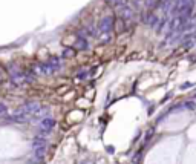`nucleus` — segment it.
Returning a JSON list of instances; mask_svg holds the SVG:
<instances>
[{
    "mask_svg": "<svg viewBox=\"0 0 196 164\" xmlns=\"http://www.w3.org/2000/svg\"><path fill=\"white\" fill-rule=\"evenodd\" d=\"M144 5L147 9H155L156 6H159V0H144Z\"/></svg>",
    "mask_w": 196,
    "mask_h": 164,
    "instance_id": "nucleus-6",
    "label": "nucleus"
},
{
    "mask_svg": "<svg viewBox=\"0 0 196 164\" xmlns=\"http://www.w3.org/2000/svg\"><path fill=\"white\" fill-rule=\"evenodd\" d=\"M113 26H115V19H113L112 16H106V17L100 22V31L109 32V31H112Z\"/></svg>",
    "mask_w": 196,
    "mask_h": 164,
    "instance_id": "nucleus-2",
    "label": "nucleus"
},
{
    "mask_svg": "<svg viewBox=\"0 0 196 164\" xmlns=\"http://www.w3.org/2000/svg\"><path fill=\"white\" fill-rule=\"evenodd\" d=\"M5 112H6V106L0 103V114H5Z\"/></svg>",
    "mask_w": 196,
    "mask_h": 164,
    "instance_id": "nucleus-9",
    "label": "nucleus"
},
{
    "mask_svg": "<svg viewBox=\"0 0 196 164\" xmlns=\"http://www.w3.org/2000/svg\"><path fill=\"white\" fill-rule=\"evenodd\" d=\"M45 155H46V147H35V149H34V157H35V160L42 161V160L45 158Z\"/></svg>",
    "mask_w": 196,
    "mask_h": 164,
    "instance_id": "nucleus-5",
    "label": "nucleus"
},
{
    "mask_svg": "<svg viewBox=\"0 0 196 164\" xmlns=\"http://www.w3.org/2000/svg\"><path fill=\"white\" fill-rule=\"evenodd\" d=\"M31 144H32V149H35V147H48V140L43 135H37V136L32 138Z\"/></svg>",
    "mask_w": 196,
    "mask_h": 164,
    "instance_id": "nucleus-3",
    "label": "nucleus"
},
{
    "mask_svg": "<svg viewBox=\"0 0 196 164\" xmlns=\"http://www.w3.org/2000/svg\"><path fill=\"white\" fill-rule=\"evenodd\" d=\"M77 48L80 49V51H84L87 48V42H86V38H78V42H77Z\"/></svg>",
    "mask_w": 196,
    "mask_h": 164,
    "instance_id": "nucleus-7",
    "label": "nucleus"
},
{
    "mask_svg": "<svg viewBox=\"0 0 196 164\" xmlns=\"http://www.w3.org/2000/svg\"><path fill=\"white\" fill-rule=\"evenodd\" d=\"M54 126H55V121L52 120V118H43L42 121H40V126H38V130H40V135H46V133H49L52 129H54Z\"/></svg>",
    "mask_w": 196,
    "mask_h": 164,
    "instance_id": "nucleus-1",
    "label": "nucleus"
},
{
    "mask_svg": "<svg viewBox=\"0 0 196 164\" xmlns=\"http://www.w3.org/2000/svg\"><path fill=\"white\" fill-rule=\"evenodd\" d=\"M86 77V71H83V72H78V78H84Z\"/></svg>",
    "mask_w": 196,
    "mask_h": 164,
    "instance_id": "nucleus-10",
    "label": "nucleus"
},
{
    "mask_svg": "<svg viewBox=\"0 0 196 164\" xmlns=\"http://www.w3.org/2000/svg\"><path fill=\"white\" fill-rule=\"evenodd\" d=\"M74 55H75V52L72 48H66L63 51V57H74Z\"/></svg>",
    "mask_w": 196,
    "mask_h": 164,
    "instance_id": "nucleus-8",
    "label": "nucleus"
},
{
    "mask_svg": "<svg viewBox=\"0 0 196 164\" xmlns=\"http://www.w3.org/2000/svg\"><path fill=\"white\" fill-rule=\"evenodd\" d=\"M49 115V107H38L37 109V112L31 117V120H43V118H48Z\"/></svg>",
    "mask_w": 196,
    "mask_h": 164,
    "instance_id": "nucleus-4",
    "label": "nucleus"
}]
</instances>
